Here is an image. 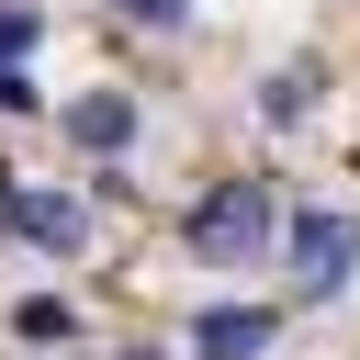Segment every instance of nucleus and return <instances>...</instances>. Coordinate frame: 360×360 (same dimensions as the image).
I'll return each instance as SVG.
<instances>
[{"label":"nucleus","instance_id":"f257e3e1","mask_svg":"<svg viewBox=\"0 0 360 360\" xmlns=\"http://www.w3.org/2000/svg\"><path fill=\"white\" fill-rule=\"evenodd\" d=\"M259 236H270V191H259V180H214V191L191 202V248H202V259H248Z\"/></svg>","mask_w":360,"mask_h":360},{"label":"nucleus","instance_id":"f03ea898","mask_svg":"<svg viewBox=\"0 0 360 360\" xmlns=\"http://www.w3.org/2000/svg\"><path fill=\"white\" fill-rule=\"evenodd\" d=\"M349 259H360L349 214H292V292H304V304H326V292L349 281Z\"/></svg>","mask_w":360,"mask_h":360},{"label":"nucleus","instance_id":"7ed1b4c3","mask_svg":"<svg viewBox=\"0 0 360 360\" xmlns=\"http://www.w3.org/2000/svg\"><path fill=\"white\" fill-rule=\"evenodd\" d=\"M270 326H281L270 304H202V315H191V360H259Z\"/></svg>","mask_w":360,"mask_h":360},{"label":"nucleus","instance_id":"20e7f679","mask_svg":"<svg viewBox=\"0 0 360 360\" xmlns=\"http://www.w3.org/2000/svg\"><path fill=\"white\" fill-rule=\"evenodd\" d=\"M68 135H79L90 158H124V146H135V101H124V90H90V101L68 112Z\"/></svg>","mask_w":360,"mask_h":360},{"label":"nucleus","instance_id":"39448f33","mask_svg":"<svg viewBox=\"0 0 360 360\" xmlns=\"http://www.w3.org/2000/svg\"><path fill=\"white\" fill-rule=\"evenodd\" d=\"M11 236H34V248H79V214H68V202H34V191H11Z\"/></svg>","mask_w":360,"mask_h":360},{"label":"nucleus","instance_id":"423d86ee","mask_svg":"<svg viewBox=\"0 0 360 360\" xmlns=\"http://www.w3.org/2000/svg\"><path fill=\"white\" fill-rule=\"evenodd\" d=\"M315 90H326L315 68H281V79L259 90V112H270V124H304V112H315Z\"/></svg>","mask_w":360,"mask_h":360},{"label":"nucleus","instance_id":"0eeeda50","mask_svg":"<svg viewBox=\"0 0 360 360\" xmlns=\"http://www.w3.org/2000/svg\"><path fill=\"white\" fill-rule=\"evenodd\" d=\"M112 11H124V22H146V34H169V22H180L191 0H112Z\"/></svg>","mask_w":360,"mask_h":360},{"label":"nucleus","instance_id":"6e6552de","mask_svg":"<svg viewBox=\"0 0 360 360\" xmlns=\"http://www.w3.org/2000/svg\"><path fill=\"white\" fill-rule=\"evenodd\" d=\"M0 56H34V11H0Z\"/></svg>","mask_w":360,"mask_h":360},{"label":"nucleus","instance_id":"1a4fd4ad","mask_svg":"<svg viewBox=\"0 0 360 360\" xmlns=\"http://www.w3.org/2000/svg\"><path fill=\"white\" fill-rule=\"evenodd\" d=\"M34 101V79H22V56H0V112H22Z\"/></svg>","mask_w":360,"mask_h":360}]
</instances>
